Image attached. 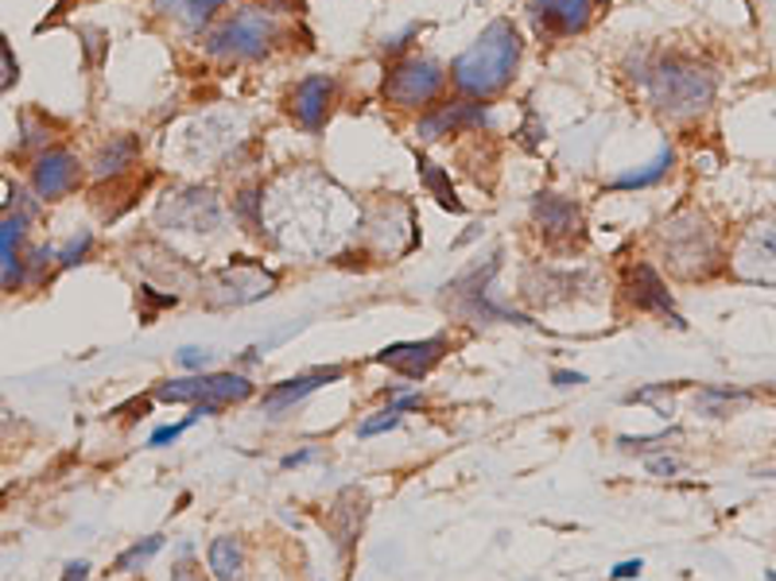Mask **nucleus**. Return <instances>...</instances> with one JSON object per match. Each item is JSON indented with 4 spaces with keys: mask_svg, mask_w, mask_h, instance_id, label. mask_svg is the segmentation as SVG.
I'll list each match as a JSON object with an SVG mask.
<instances>
[{
    "mask_svg": "<svg viewBox=\"0 0 776 581\" xmlns=\"http://www.w3.org/2000/svg\"><path fill=\"white\" fill-rule=\"evenodd\" d=\"M520 62V32L513 20H493L470 50H462L451 62V82L466 98H493L509 86L513 70Z\"/></svg>",
    "mask_w": 776,
    "mask_h": 581,
    "instance_id": "1",
    "label": "nucleus"
},
{
    "mask_svg": "<svg viewBox=\"0 0 776 581\" xmlns=\"http://www.w3.org/2000/svg\"><path fill=\"white\" fill-rule=\"evenodd\" d=\"M641 82L649 86L652 105H656L660 113H672V116L699 113V109H707L710 98H715V75L695 67V62H687V58H679V55L660 58L656 67L644 70Z\"/></svg>",
    "mask_w": 776,
    "mask_h": 581,
    "instance_id": "2",
    "label": "nucleus"
},
{
    "mask_svg": "<svg viewBox=\"0 0 776 581\" xmlns=\"http://www.w3.org/2000/svg\"><path fill=\"white\" fill-rule=\"evenodd\" d=\"M275 39H280L275 20L260 9H245V12H237V16L222 20V24L206 35V50L214 58L252 62V58H265Z\"/></svg>",
    "mask_w": 776,
    "mask_h": 581,
    "instance_id": "3",
    "label": "nucleus"
},
{
    "mask_svg": "<svg viewBox=\"0 0 776 581\" xmlns=\"http://www.w3.org/2000/svg\"><path fill=\"white\" fill-rule=\"evenodd\" d=\"M442 82H447V75H442V67L435 62V58L408 55L384 75L381 93H384V101L396 109H424L435 101V93L442 90Z\"/></svg>",
    "mask_w": 776,
    "mask_h": 581,
    "instance_id": "4",
    "label": "nucleus"
},
{
    "mask_svg": "<svg viewBox=\"0 0 776 581\" xmlns=\"http://www.w3.org/2000/svg\"><path fill=\"white\" fill-rule=\"evenodd\" d=\"M664 241H668V260L679 275L695 280V275H707L718 260V244H715V232L710 225L702 221L699 214H687V217H676L664 232Z\"/></svg>",
    "mask_w": 776,
    "mask_h": 581,
    "instance_id": "5",
    "label": "nucleus"
},
{
    "mask_svg": "<svg viewBox=\"0 0 776 581\" xmlns=\"http://www.w3.org/2000/svg\"><path fill=\"white\" fill-rule=\"evenodd\" d=\"M252 396V384L237 373H194L183 380H164L156 388L159 403H241Z\"/></svg>",
    "mask_w": 776,
    "mask_h": 581,
    "instance_id": "6",
    "label": "nucleus"
},
{
    "mask_svg": "<svg viewBox=\"0 0 776 581\" xmlns=\"http://www.w3.org/2000/svg\"><path fill=\"white\" fill-rule=\"evenodd\" d=\"M447 353V338H424V341H396V345L376 353V365H389L404 380H424Z\"/></svg>",
    "mask_w": 776,
    "mask_h": 581,
    "instance_id": "7",
    "label": "nucleus"
},
{
    "mask_svg": "<svg viewBox=\"0 0 776 581\" xmlns=\"http://www.w3.org/2000/svg\"><path fill=\"white\" fill-rule=\"evenodd\" d=\"M78 179H82V171H78V159L67 148H50L35 159L32 186L43 202H55L63 194H70L78 186Z\"/></svg>",
    "mask_w": 776,
    "mask_h": 581,
    "instance_id": "8",
    "label": "nucleus"
},
{
    "mask_svg": "<svg viewBox=\"0 0 776 581\" xmlns=\"http://www.w3.org/2000/svg\"><path fill=\"white\" fill-rule=\"evenodd\" d=\"M490 125V109H482L477 101H454V105H442L435 113H427L419 121V140H439V136L451 133H466V128H482Z\"/></svg>",
    "mask_w": 776,
    "mask_h": 581,
    "instance_id": "9",
    "label": "nucleus"
},
{
    "mask_svg": "<svg viewBox=\"0 0 776 581\" xmlns=\"http://www.w3.org/2000/svg\"><path fill=\"white\" fill-rule=\"evenodd\" d=\"M626 295H629V303H633L637 310H656V315H668L676 326H684V318H679L676 307H672L668 287H664V280H660L652 264L629 267L626 272Z\"/></svg>",
    "mask_w": 776,
    "mask_h": 581,
    "instance_id": "10",
    "label": "nucleus"
},
{
    "mask_svg": "<svg viewBox=\"0 0 776 581\" xmlns=\"http://www.w3.org/2000/svg\"><path fill=\"white\" fill-rule=\"evenodd\" d=\"M27 217H32L27 209L0 217V290H16L20 283L27 280V264L20 260V244H24Z\"/></svg>",
    "mask_w": 776,
    "mask_h": 581,
    "instance_id": "11",
    "label": "nucleus"
},
{
    "mask_svg": "<svg viewBox=\"0 0 776 581\" xmlns=\"http://www.w3.org/2000/svg\"><path fill=\"white\" fill-rule=\"evenodd\" d=\"M330 101H335V78H326V75L303 78V82L295 86V93H292L295 121L315 133V128H323L326 113H330Z\"/></svg>",
    "mask_w": 776,
    "mask_h": 581,
    "instance_id": "12",
    "label": "nucleus"
},
{
    "mask_svg": "<svg viewBox=\"0 0 776 581\" xmlns=\"http://www.w3.org/2000/svg\"><path fill=\"white\" fill-rule=\"evenodd\" d=\"M532 4V16L540 24V32L555 35H575L591 24V12H594V0H528Z\"/></svg>",
    "mask_w": 776,
    "mask_h": 581,
    "instance_id": "13",
    "label": "nucleus"
},
{
    "mask_svg": "<svg viewBox=\"0 0 776 581\" xmlns=\"http://www.w3.org/2000/svg\"><path fill=\"white\" fill-rule=\"evenodd\" d=\"M346 376V368L342 365H330V368H315V373H307V376H295V380H284V384H275L272 391H265V411H288L292 403H300V399H307L311 391H318L323 384H335V380H342Z\"/></svg>",
    "mask_w": 776,
    "mask_h": 581,
    "instance_id": "14",
    "label": "nucleus"
},
{
    "mask_svg": "<svg viewBox=\"0 0 776 581\" xmlns=\"http://www.w3.org/2000/svg\"><path fill=\"white\" fill-rule=\"evenodd\" d=\"M532 209H536V221H540V229L548 232V237H578V229H583L578 209L571 206L567 198H560V194H540Z\"/></svg>",
    "mask_w": 776,
    "mask_h": 581,
    "instance_id": "15",
    "label": "nucleus"
},
{
    "mask_svg": "<svg viewBox=\"0 0 776 581\" xmlns=\"http://www.w3.org/2000/svg\"><path fill=\"white\" fill-rule=\"evenodd\" d=\"M206 566L214 581H241L245 578V547L234 535H217L206 550Z\"/></svg>",
    "mask_w": 776,
    "mask_h": 581,
    "instance_id": "16",
    "label": "nucleus"
},
{
    "mask_svg": "<svg viewBox=\"0 0 776 581\" xmlns=\"http://www.w3.org/2000/svg\"><path fill=\"white\" fill-rule=\"evenodd\" d=\"M229 0H156V12L164 16H176L191 27H202L217 9H226Z\"/></svg>",
    "mask_w": 776,
    "mask_h": 581,
    "instance_id": "17",
    "label": "nucleus"
},
{
    "mask_svg": "<svg viewBox=\"0 0 776 581\" xmlns=\"http://www.w3.org/2000/svg\"><path fill=\"white\" fill-rule=\"evenodd\" d=\"M136 156H140V140H136V136H117V140L98 156L93 174H98V179H105V174H121L125 167L136 163Z\"/></svg>",
    "mask_w": 776,
    "mask_h": 581,
    "instance_id": "18",
    "label": "nucleus"
},
{
    "mask_svg": "<svg viewBox=\"0 0 776 581\" xmlns=\"http://www.w3.org/2000/svg\"><path fill=\"white\" fill-rule=\"evenodd\" d=\"M419 174H424V186L431 191V198L439 202L442 209H451V214H462V209H466L459 198H454V186L442 167H435L431 159H419Z\"/></svg>",
    "mask_w": 776,
    "mask_h": 581,
    "instance_id": "19",
    "label": "nucleus"
},
{
    "mask_svg": "<svg viewBox=\"0 0 776 581\" xmlns=\"http://www.w3.org/2000/svg\"><path fill=\"white\" fill-rule=\"evenodd\" d=\"M668 167H672V148H664L649 167H644V171L621 174L618 183H609V191H641V186H652V183H660V179L668 174Z\"/></svg>",
    "mask_w": 776,
    "mask_h": 581,
    "instance_id": "20",
    "label": "nucleus"
},
{
    "mask_svg": "<svg viewBox=\"0 0 776 581\" xmlns=\"http://www.w3.org/2000/svg\"><path fill=\"white\" fill-rule=\"evenodd\" d=\"M159 547H164V535H148L144 543H133L128 550H121L117 562H113V570H117V573L140 570V566L148 562L151 555H159Z\"/></svg>",
    "mask_w": 776,
    "mask_h": 581,
    "instance_id": "21",
    "label": "nucleus"
},
{
    "mask_svg": "<svg viewBox=\"0 0 776 581\" xmlns=\"http://www.w3.org/2000/svg\"><path fill=\"white\" fill-rule=\"evenodd\" d=\"M629 403H656V411L664 419L672 415V396H668V384H656V388H644V391H633Z\"/></svg>",
    "mask_w": 776,
    "mask_h": 581,
    "instance_id": "22",
    "label": "nucleus"
},
{
    "mask_svg": "<svg viewBox=\"0 0 776 581\" xmlns=\"http://www.w3.org/2000/svg\"><path fill=\"white\" fill-rule=\"evenodd\" d=\"M90 244H93V232H78L75 241L67 244V249H59L55 252V260H59L63 267H75V264H82V257L90 252Z\"/></svg>",
    "mask_w": 776,
    "mask_h": 581,
    "instance_id": "23",
    "label": "nucleus"
},
{
    "mask_svg": "<svg viewBox=\"0 0 776 581\" xmlns=\"http://www.w3.org/2000/svg\"><path fill=\"white\" fill-rule=\"evenodd\" d=\"M396 426H401V415H396L393 407H389V411H381L376 419H365V423L358 426V434H361V438H376V434L396 431Z\"/></svg>",
    "mask_w": 776,
    "mask_h": 581,
    "instance_id": "24",
    "label": "nucleus"
},
{
    "mask_svg": "<svg viewBox=\"0 0 776 581\" xmlns=\"http://www.w3.org/2000/svg\"><path fill=\"white\" fill-rule=\"evenodd\" d=\"M20 78V62L16 55H12V47L4 39H0V90H12Z\"/></svg>",
    "mask_w": 776,
    "mask_h": 581,
    "instance_id": "25",
    "label": "nucleus"
},
{
    "mask_svg": "<svg viewBox=\"0 0 776 581\" xmlns=\"http://www.w3.org/2000/svg\"><path fill=\"white\" fill-rule=\"evenodd\" d=\"M194 423H199V415H194V411H191V415H187V419H183V423L159 426V431H151L148 446H168V442H176V438H179V434H183V431H191V426H194Z\"/></svg>",
    "mask_w": 776,
    "mask_h": 581,
    "instance_id": "26",
    "label": "nucleus"
},
{
    "mask_svg": "<svg viewBox=\"0 0 776 581\" xmlns=\"http://www.w3.org/2000/svg\"><path fill=\"white\" fill-rule=\"evenodd\" d=\"M210 357H214V353H206V349H199V345L179 349V365H183L187 373H202V368L210 365Z\"/></svg>",
    "mask_w": 776,
    "mask_h": 581,
    "instance_id": "27",
    "label": "nucleus"
},
{
    "mask_svg": "<svg viewBox=\"0 0 776 581\" xmlns=\"http://www.w3.org/2000/svg\"><path fill=\"white\" fill-rule=\"evenodd\" d=\"M171 581H206V573H202L191 558H183V562L171 566Z\"/></svg>",
    "mask_w": 776,
    "mask_h": 581,
    "instance_id": "28",
    "label": "nucleus"
},
{
    "mask_svg": "<svg viewBox=\"0 0 776 581\" xmlns=\"http://www.w3.org/2000/svg\"><path fill=\"white\" fill-rule=\"evenodd\" d=\"M641 570H644L641 558H629V562L614 566V573H609V578H614V581H629V578H641Z\"/></svg>",
    "mask_w": 776,
    "mask_h": 581,
    "instance_id": "29",
    "label": "nucleus"
},
{
    "mask_svg": "<svg viewBox=\"0 0 776 581\" xmlns=\"http://www.w3.org/2000/svg\"><path fill=\"white\" fill-rule=\"evenodd\" d=\"M551 384H560V388H578V384H586V376L567 373V368H555V373H551Z\"/></svg>",
    "mask_w": 776,
    "mask_h": 581,
    "instance_id": "30",
    "label": "nucleus"
},
{
    "mask_svg": "<svg viewBox=\"0 0 776 581\" xmlns=\"http://www.w3.org/2000/svg\"><path fill=\"white\" fill-rule=\"evenodd\" d=\"M649 469H652V474H656V477H672V474H676V469H679V465L672 462V457H652Z\"/></svg>",
    "mask_w": 776,
    "mask_h": 581,
    "instance_id": "31",
    "label": "nucleus"
},
{
    "mask_svg": "<svg viewBox=\"0 0 776 581\" xmlns=\"http://www.w3.org/2000/svg\"><path fill=\"white\" fill-rule=\"evenodd\" d=\"M396 411V415H404V411H416V407H424V396H401L396 403H389Z\"/></svg>",
    "mask_w": 776,
    "mask_h": 581,
    "instance_id": "32",
    "label": "nucleus"
},
{
    "mask_svg": "<svg viewBox=\"0 0 776 581\" xmlns=\"http://www.w3.org/2000/svg\"><path fill=\"white\" fill-rule=\"evenodd\" d=\"M90 578V562H70L67 573H63V581H86Z\"/></svg>",
    "mask_w": 776,
    "mask_h": 581,
    "instance_id": "33",
    "label": "nucleus"
},
{
    "mask_svg": "<svg viewBox=\"0 0 776 581\" xmlns=\"http://www.w3.org/2000/svg\"><path fill=\"white\" fill-rule=\"evenodd\" d=\"M311 457H315V449H300V454H288V457H284V469H295V465L311 462Z\"/></svg>",
    "mask_w": 776,
    "mask_h": 581,
    "instance_id": "34",
    "label": "nucleus"
}]
</instances>
